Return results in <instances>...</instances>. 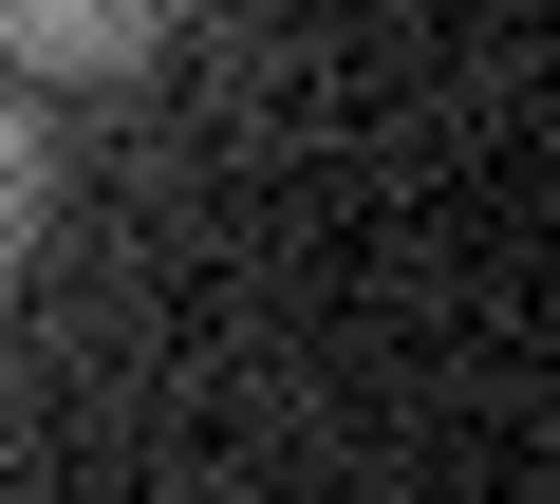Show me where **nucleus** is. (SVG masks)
<instances>
[{
  "label": "nucleus",
  "instance_id": "f03ea898",
  "mask_svg": "<svg viewBox=\"0 0 560 504\" xmlns=\"http://www.w3.org/2000/svg\"><path fill=\"white\" fill-rule=\"evenodd\" d=\"M20 224H38V113L0 94V262H20Z\"/></svg>",
  "mask_w": 560,
  "mask_h": 504
},
{
  "label": "nucleus",
  "instance_id": "f257e3e1",
  "mask_svg": "<svg viewBox=\"0 0 560 504\" xmlns=\"http://www.w3.org/2000/svg\"><path fill=\"white\" fill-rule=\"evenodd\" d=\"M0 57L20 75H113V57H150V0H0Z\"/></svg>",
  "mask_w": 560,
  "mask_h": 504
}]
</instances>
